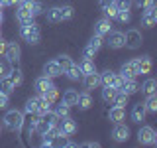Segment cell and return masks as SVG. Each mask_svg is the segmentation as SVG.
<instances>
[{
    "instance_id": "cell-1",
    "label": "cell",
    "mask_w": 157,
    "mask_h": 148,
    "mask_svg": "<svg viewBox=\"0 0 157 148\" xmlns=\"http://www.w3.org/2000/svg\"><path fill=\"white\" fill-rule=\"evenodd\" d=\"M73 14H75V10H73V6H69V4L67 6H53L45 12V20L49 24H59L63 20H71Z\"/></svg>"
},
{
    "instance_id": "cell-2",
    "label": "cell",
    "mask_w": 157,
    "mask_h": 148,
    "mask_svg": "<svg viewBox=\"0 0 157 148\" xmlns=\"http://www.w3.org/2000/svg\"><path fill=\"white\" fill-rule=\"evenodd\" d=\"M20 36L29 46H36L41 38V32H39V26L36 22H29V24H20Z\"/></svg>"
},
{
    "instance_id": "cell-3",
    "label": "cell",
    "mask_w": 157,
    "mask_h": 148,
    "mask_svg": "<svg viewBox=\"0 0 157 148\" xmlns=\"http://www.w3.org/2000/svg\"><path fill=\"white\" fill-rule=\"evenodd\" d=\"M22 121H24V113H20V111L14 109V111H8L6 115H4L2 125H4V128H8L10 132H20Z\"/></svg>"
},
{
    "instance_id": "cell-4",
    "label": "cell",
    "mask_w": 157,
    "mask_h": 148,
    "mask_svg": "<svg viewBox=\"0 0 157 148\" xmlns=\"http://www.w3.org/2000/svg\"><path fill=\"white\" fill-rule=\"evenodd\" d=\"M57 121L59 118L53 115V111L51 113H45V115H37V122H36V134H45V132L51 128L53 125H57Z\"/></svg>"
},
{
    "instance_id": "cell-5",
    "label": "cell",
    "mask_w": 157,
    "mask_h": 148,
    "mask_svg": "<svg viewBox=\"0 0 157 148\" xmlns=\"http://www.w3.org/2000/svg\"><path fill=\"white\" fill-rule=\"evenodd\" d=\"M141 43H144V36H141L140 30L132 28V30H128V32L124 34V47L137 49V47H141Z\"/></svg>"
},
{
    "instance_id": "cell-6",
    "label": "cell",
    "mask_w": 157,
    "mask_h": 148,
    "mask_svg": "<svg viewBox=\"0 0 157 148\" xmlns=\"http://www.w3.org/2000/svg\"><path fill=\"white\" fill-rule=\"evenodd\" d=\"M20 56H22V49L16 42H8L6 49H4V57L10 65H20Z\"/></svg>"
},
{
    "instance_id": "cell-7",
    "label": "cell",
    "mask_w": 157,
    "mask_h": 148,
    "mask_svg": "<svg viewBox=\"0 0 157 148\" xmlns=\"http://www.w3.org/2000/svg\"><path fill=\"white\" fill-rule=\"evenodd\" d=\"M137 140H140V144L155 146L157 144V132L151 126H141L140 132H137Z\"/></svg>"
},
{
    "instance_id": "cell-8",
    "label": "cell",
    "mask_w": 157,
    "mask_h": 148,
    "mask_svg": "<svg viewBox=\"0 0 157 148\" xmlns=\"http://www.w3.org/2000/svg\"><path fill=\"white\" fill-rule=\"evenodd\" d=\"M120 73L124 79H134V77H137L140 75V67H137V57L136 59H130V61H126L124 65L120 67Z\"/></svg>"
},
{
    "instance_id": "cell-9",
    "label": "cell",
    "mask_w": 157,
    "mask_h": 148,
    "mask_svg": "<svg viewBox=\"0 0 157 148\" xmlns=\"http://www.w3.org/2000/svg\"><path fill=\"white\" fill-rule=\"evenodd\" d=\"M57 126H59V132H63V134L67 136H73L77 132V122L73 121L71 117H63L57 121Z\"/></svg>"
},
{
    "instance_id": "cell-10",
    "label": "cell",
    "mask_w": 157,
    "mask_h": 148,
    "mask_svg": "<svg viewBox=\"0 0 157 148\" xmlns=\"http://www.w3.org/2000/svg\"><path fill=\"white\" fill-rule=\"evenodd\" d=\"M106 36H108L106 46L110 47V49H120V47H124V32H114V30H110Z\"/></svg>"
},
{
    "instance_id": "cell-11",
    "label": "cell",
    "mask_w": 157,
    "mask_h": 148,
    "mask_svg": "<svg viewBox=\"0 0 157 148\" xmlns=\"http://www.w3.org/2000/svg\"><path fill=\"white\" fill-rule=\"evenodd\" d=\"M141 24H144L145 28H153L155 24H157V8H155V4H153V6L144 8V14H141Z\"/></svg>"
},
{
    "instance_id": "cell-12",
    "label": "cell",
    "mask_w": 157,
    "mask_h": 148,
    "mask_svg": "<svg viewBox=\"0 0 157 148\" xmlns=\"http://www.w3.org/2000/svg\"><path fill=\"white\" fill-rule=\"evenodd\" d=\"M81 81L85 83V89H86V91H92V89L100 87V73H98V71H92V73H85Z\"/></svg>"
},
{
    "instance_id": "cell-13",
    "label": "cell",
    "mask_w": 157,
    "mask_h": 148,
    "mask_svg": "<svg viewBox=\"0 0 157 148\" xmlns=\"http://www.w3.org/2000/svg\"><path fill=\"white\" fill-rule=\"evenodd\" d=\"M112 30V20L110 18H100L98 22L94 24V36H100V38H106V34Z\"/></svg>"
},
{
    "instance_id": "cell-14",
    "label": "cell",
    "mask_w": 157,
    "mask_h": 148,
    "mask_svg": "<svg viewBox=\"0 0 157 148\" xmlns=\"http://www.w3.org/2000/svg\"><path fill=\"white\" fill-rule=\"evenodd\" d=\"M112 136H114L116 142H126L130 138V128H128L124 122H116L114 130H112Z\"/></svg>"
},
{
    "instance_id": "cell-15",
    "label": "cell",
    "mask_w": 157,
    "mask_h": 148,
    "mask_svg": "<svg viewBox=\"0 0 157 148\" xmlns=\"http://www.w3.org/2000/svg\"><path fill=\"white\" fill-rule=\"evenodd\" d=\"M43 75L55 79V77H59V75H63V69L59 67V63L55 61V59H51V61H47L45 65H43Z\"/></svg>"
},
{
    "instance_id": "cell-16",
    "label": "cell",
    "mask_w": 157,
    "mask_h": 148,
    "mask_svg": "<svg viewBox=\"0 0 157 148\" xmlns=\"http://www.w3.org/2000/svg\"><path fill=\"white\" fill-rule=\"evenodd\" d=\"M116 91H120V93H126V95L130 97V95H134V93H137V91H140V83L136 81V77H134V79H126V81L120 85V89H116Z\"/></svg>"
},
{
    "instance_id": "cell-17",
    "label": "cell",
    "mask_w": 157,
    "mask_h": 148,
    "mask_svg": "<svg viewBox=\"0 0 157 148\" xmlns=\"http://www.w3.org/2000/svg\"><path fill=\"white\" fill-rule=\"evenodd\" d=\"M108 117H110V121L114 122H122L126 118V107H118V105H114V107H110L108 109Z\"/></svg>"
},
{
    "instance_id": "cell-18",
    "label": "cell",
    "mask_w": 157,
    "mask_h": 148,
    "mask_svg": "<svg viewBox=\"0 0 157 148\" xmlns=\"http://www.w3.org/2000/svg\"><path fill=\"white\" fill-rule=\"evenodd\" d=\"M81 111H88V109L92 107V95H90V91H85V93H78V97H77V105Z\"/></svg>"
},
{
    "instance_id": "cell-19",
    "label": "cell",
    "mask_w": 157,
    "mask_h": 148,
    "mask_svg": "<svg viewBox=\"0 0 157 148\" xmlns=\"http://www.w3.org/2000/svg\"><path fill=\"white\" fill-rule=\"evenodd\" d=\"M16 20L20 24H29V22H36V16H33L32 12H29L28 8L20 6L18 4V10H16Z\"/></svg>"
},
{
    "instance_id": "cell-20",
    "label": "cell",
    "mask_w": 157,
    "mask_h": 148,
    "mask_svg": "<svg viewBox=\"0 0 157 148\" xmlns=\"http://www.w3.org/2000/svg\"><path fill=\"white\" fill-rule=\"evenodd\" d=\"M145 115H147L145 105H144V103H136L134 109H132V121L140 125V122H144V121H145Z\"/></svg>"
},
{
    "instance_id": "cell-21",
    "label": "cell",
    "mask_w": 157,
    "mask_h": 148,
    "mask_svg": "<svg viewBox=\"0 0 157 148\" xmlns=\"http://www.w3.org/2000/svg\"><path fill=\"white\" fill-rule=\"evenodd\" d=\"M37 101V107H36V115H45V113H51L53 111V103H49L47 99H43L41 95L36 97Z\"/></svg>"
},
{
    "instance_id": "cell-22",
    "label": "cell",
    "mask_w": 157,
    "mask_h": 148,
    "mask_svg": "<svg viewBox=\"0 0 157 148\" xmlns=\"http://www.w3.org/2000/svg\"><path fill=\"white\" fill-rule=\"evenodd\" d=\"M51 87H53V79L51 77L41 75V77L36 79V91H37V95H39V93H45L47 89H51Z\"/></svg>"
},
{
    "instance_id": "cell-23",
    "label": "cell",
    "mask_w": 157,
    "mask_h": 148,
    "mask_svg": "<svg viewBox=\"0 0 157 148\" xmlns=\"http://www.w3.org/2000/svg\"><path fill=\"white\" fill-rule=\"evenodd\" d=\"M137 67H140V75H149V73H151V67H153L151 57H149V56L137 57Z\"/></svg>"
},
{
    "instance_id": "cell-24",
    "label": "cell",
    "mask_w": 157,
    "mask_h": 148,
    "mask_svg": "<svg viewBox=\"0 0 157 148\" xmlns=\"http://www.w3.org/2000/svg\"><path fill=\"white\" fill-rule=\"evenodd\" d=\"M20 6L28 8L29 12L33 14V16H39V14H43V4H41V2H37V0H24Z\"/></svg>"
},
{
    "instance_id": "cell-25",
    "label": "cell",
    "mask_w": 157,
    "mask_h": 148,
    "mask_svg": "<svg viewBox=\"0 0 157 148\" xmlns=\"http://www.w3.org/2000/svg\"><path fill=\"white\" fill-rule=\"evenodd\" d=\"M100 85H104V87H114V89H116V73L110 71V69L102 71V73H100Z\"/></svg>"
},
{
    "instance_id": "cell-26",
    "label": "cell",
    "mask_w": 157,
    "mask_h": 148,
    "mask_svg": "<svg viewBox=\"0 0 157 148\" xmlns=\"http://www.w3.org/2000/svg\"><path fill=\"white\" fill-rule=\"evenodd\" d=\"M53 146H59V148H75L78 144H75V142L69 140L67 134H63V132H59V134L53 138Z\"/></svg>"
},
{
    "instance_id": "cell-27",
    "label": "cell",
    "mask_w": 157,
    "mask_h": 148,
    "mask_svg": "<svg viewBox=\"0 0 157 148\" xmlns=\"http://www.w3.org/2000/svg\"><path fill=\"white\" fill-rule=\"evenodd\" d=\"M14 89H16V87H14L12 79L8 77V73L0 77V93H4V95H8V97H10V95L14 93Z\"/></svg>"
},
{
    "instance_id": "cell-28",
    "label": "cell",
    "mask_w": 157,
    "mask_h": 148,
    "mask_svg": "<svg viewBox=\"0 0 157 148\" xmlns=\"http://www.w3.org/2000/svg\"><path fill=\"white\" fill-rule=\"evenodd\" d=\"M77 97H78V91H77V89H65V91H63L61 101L65 103V105H69V107H75L77 105Z\"/></svg>"
},
{
    "instance_id": "cell-29",
    "label": "cell",
    "mask_w": 157,
    "mask_h": 148,
    "mask_svg": "<svg viewBox=\"0 0 157 148\" xmlns=\"http://www.w3.org/2000/svg\"><path fill=\"white\" fill-rule=\"evenodd\" d=\"M63 73H65L71 81H81V79H82V71H81V67H78V63H75V61H73V65L67 67Z\"/></svg>"
},
{
    "instance_id": "cell-30",
    "label": "cell",
    "mask_w": 157,
    "mask_h": 148,
    "mask_svg": "<svg viewBox=\"0 0 157 148\" xmlns=\"http://www.w3.org/2000/svg\"><path fill=\"white\" fill-rule=\"evenodd\" d=\"M8 77L12 79L14 87H20V85H22V81H24V75H22V69H20L18 65H12V67H10V71H8Z\"/></svg>"
},
{
    "instance_id": "cell-31",
    "label": "cell",
    "mask_w": 157,
    "mask_h": 148,
    "mask_svg": "<svg viewBox=\"0 0 157 148\" xmlns=\"http://www.w3.org/2000/svg\"><path fill=\"white\" fill-rule=\"evenodd\" d=\"M141 93H144V95H153V93L157 91V81L153 77H147L144 83H141Z\"/></svg>"
},
{
    "instance_id": "cell-32",
    "label": "cell",
    "mask_w": 157,
    "mask_h": 148,
    "mask_svg": "<svg viewBox=\"0 0 157 148\" xmlns=\"http://www.w3.org/2000/svg\"><path fill=\"white\" fill-rule=\"evenodd\" d=\"M69 111H71V107L65 105L63 101H59L57 105H53V115L57 118H63V117H69Z\"/></svg>"
},
{
    "instance_id": "cell-33",
    "label": "cell",
    "mask_w": 157,
    "mask_h": 148,
    "mask_svg": "<svg viewBox=\"0 0 157 148\" xmlns=\"http://www.w3.org/2000/svg\"><path fill=\"white\" fill-rule=\"evenodd\" d=\"M39 95H41L43 99H47L49 103H53V105H55V103L59 101V89H57L55 85H53L51 89H47L45 93H39Z\"/></svg>"
},
{
    "instance_id": "cell-34",
    "label": "cell",
    "mask_w": 157,
    "mask_h": 148,
    "mask_svg": "<svg viewBox=\"0 0 157 148\" xmlns=\"http://www.w3.org/2000/svg\"><path fill=\"white\" fill-rule=\"evenodd\" d=\"M78 67H81L82 75H85V73H92V71H96L94 59H85V57H82V59H81V63H78Z\"/></svg>"
},
{
    "instance_id": "cell-35",
    "label": "cell",
    "mask_w": 157,
    "mask_h": 148,
    "mask_svg": "<svg viewBox=\"0 0 157 148\" xmlns=\"http://www.w3.org/2000/svg\"><path fill=\"white\" fill-rule=\"evenodd\" d=\"M114 97H116V89L114 87H104L102 85V101H104L106 105H112Z\"/></svg>"
},
{
    "instance_id": "cell-36",
    "label": "cell",
    "mask_w": 157,
    "mask_h": 148,
    "mask_svg": "<svg viewBox=\"0 0 157 148\" xmlns=\"http://www.w3.org/2000/svg\"><path fill=\"white\" fill-rule=\"evenodd\" d=\"M144 105H145L147 113H157V95H155V93H153V95H147Z\"/></svg>"
},
{
    "instance_id": "cell-37",
    "label": "cell",
    "mask_w": 157,
    "mask_h": 148,
    "mask_svg": "<svg viewBox=\"0 0 157 148\" xmlns=\"http://www.w3.org/2000/svg\"><path fill=\"white\" fill-rule=\"evenodd\" d=\"M102 43H104V38H100V36H92V38H90V42H88L86 46L90 47V49H94V51L98 53V49L102 47Z\"/></svg>"
},
{
    "instance_id": "cell-38",
    "label": "cell",
    "mask_w": 157,
    "mask_h": 148,
    "mask_svg": "<svg viewBox=\"0 0 157 148\" xmlns=\"http://www.w3.org/2000/svg\"><path fill=\"white\" fill-rule=\"evenodd\" d=\"M112 105L126 107V105H128V95H126V93H120V91H116V97H114V101H112Z\"/></svg>"
},
{
    "instance_id": "cell-39",
    "label": "cell",
    "mask_w": 157,
    "mask_h": 148,
    "mask_svg": "<svg viewBox=\"0 0 157 148\" xmlns=\"http://www.w3.org/2000/svg\"><path fill=\"white\" fill-rule=\"evenodd\" d=\"M55 61L59 63V67H61L63 71H65L67 67H71V65H73V59L69 57V56H59V57H55Z\"/></svg>"
},
{
    "instance_id": "cell-40",
    "label": "cell",
    "mask_w": 157,
    "mask_h": 148,
    "mask_svg": "<svg viewBox=\"0 0 157 148\" xmlns=\"http://www.w3.org/2000/svg\"><path fill=\"white\" fill-rule=\"evenodd\" d=\"M116 20H118V22H122V24H128L132 20V10H118Z\"/></svg>"
},
{
    "instance_id": "cell-41",
    "label": "cell",
    "mask_w": 157,
    "mask_h": 148,
    "mask_svg": "<svg viewBox=\"0 0 157 148\" xmlns=\"http://www.w3.org/2000/svg\"><path fill=\"white\" fill-rule=\"evenodd\" d=\"M102 12H104V16H106V18H110V20H116V16H118V8H116V4H110V6L102 8Z\"/></svg>"
},
{
    "instance_id": "cell-42",
    "label": "cell",
    "mask_w": 157,
    "mask_h": 148,
    "mask_svg": "<svg viewBox=\"0 0 157 148\" xmlns=\"http://www.w3.org/2000/svg\"><path fill=\"white\" fill-rule=\"evenodd\" d=\"M114 4H116L118 10H132L134 0H114Z\"/></svg>"
},
{
    "instance_id": "cell-43",
    "label": "cell",
    "mask_w": 157,
    "mask_h": 148,
    "mask_svg": "<svg viewBox=\"0 0 157 148\" xmlns=\"http://www.w3.org/2000/svg\"><path fill=\"white\" fill-rule=\"evenodd\" d=\"M36 107H37V101H36V97H32V99H28L26 101V107H24V113H36Z\"/></svg>"
},
{
    "instance_id": "cell-44",
    "label": "cell",
    "mask_w": 157,
    "mask_h": 148,
    "mask_svg": "<svg viewBox=\"0 0 157 148\" xmlns=\"http://www.w3.org/2000/svg\"><path fill=\"white\" fill-rule=\"evenodd\" d=\"M94 56H96V51H94V49H90L88 46L82 49V57H85V59H94Z\"/></svg>"
},
{
    "instance_id": "cell-45",
    "label": "cell",
    "mask_w": 157,
    "mask_h": 148,
    "mask_svg": "<svg viewBox=\"0 0 157 148\" xmlns=\"http://www.w3.org/2000/svg\"><path fill=\"white\" fill-rule=\"evenodd\" d=\"M134 4H137L140 8H147V6H153L155 0H134Z\"/></svg>"
},
{
    "instance_id": "cell-46",
    "label": "cell",
    "mask_w": 157,
    "mask_h": 148,
    "mask_svg": "<svg viewBox=\"0 0 157 148\" xmlns=\"http://www.w3.org/2000/svg\"><path fill=\"white\" fill-rule=\"evenodd\" d=\"M10 67H12V65H10L8 61H0V77H2V75H6V73L10 71Z\"/></svg>"
},
{
    "instance_id": "cell-47",
    "label": "cell",
    "mask_w": 157,
    "mask_h": 148,
    "mask_svg": "<svg viewBox=\"0 0 157 148\" xmlns=\"http://www.w3.org/2000/svg\"><path fill=\"white\" fill-rule=\"evenodd\" d=\"M6 105H8V95L0 93V109H6Z\"/></svg>"
},
{
    "instance_id": "cell-48",
    "label": "cell",
    "mask_w": 157,
    "mask_h": 148,
    "mask_svg": "<svg viewBox=\"0 0 157 148\" xmlns=\"http://www.w3.org/2000/svg\"><path fill=\"white\" fill-rule=\"evenodd\" d=\"M4 6H16V0H0V8Z\"/></svg>"
},
{
    "instance_id": "cell-49",
    "label": "cell",
    "mask_w": 157,
    "mask_h": 148,
    "mask_svg": "<svg viewBox=\"0 0 157 148\" xmlns=\"http://www.w3.org/2000/svg\"><path fill=\"white\" fill-rule=\"evenodd\" d=\"M98 4H100V8H106L110 4H114V0H98Z\"/></svg>"
},
{
    "instance_id": "cell-50",
    "label": "cell",
    "mask_w": 157,
    "mask_h": 148,
    "mask_svg": "<svg viewBox=\"0 0 157 148\" xmlns=\"http://www.w3.org/2000/svg\"><path fill=\"white\" fill-rule=\"evenodd\" d=\"M81 146H85V148H98L100 144H98V142H85V144H81Z\"/></svg>"
},
{
    "instance_id": "cell-51",
    "label": "cell",
    "mask_w": 157,
    "mask_h": 148,
    "mask_svg": "<svg viewBox=\"0 0 157 148\" xmlns=\"http://www.w3.org/2000/svg\"><path fill=\"white\" fill-rule=\"evenodd\" d=\"M4 49H6V42L0 38V56H4Z\"/></svg>"
},
{
    "instance_id": "cell-52",
    "label": "cell",
    "mask_w": 157,
    "mask_h": 148,
    "mask_svg": "<svg viewBox=\"0 0 157 148\" xmlns=\"http://www.w3.org/2000/svg\"><path fill=\"white\" fill-rule=\"evenodd\" d=\"M24 2V0H16V6H18V4H22Z\"/></svg>"
}]
</instances>
